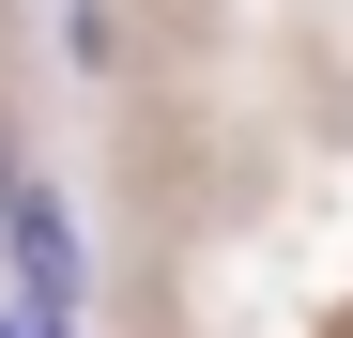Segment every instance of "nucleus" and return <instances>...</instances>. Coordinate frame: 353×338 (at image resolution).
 <instances>
[{
	"mask_svg": "<svg viewBox=\"0 0 353 338\" xmlns=\"http://www.w3.org/2000/svg\"><path fill=\"white\" fill-rule=\"evenodd\" d=\"M0 338H77V323H16V308H0Z\"/></svg>",
	"mask_w": 353,
	"mask_h": 338,
	"instance_id": "20e7f679",
	"label": "nucleus"
},
{
	"mask_svg": "<svg viewBox=\"0 0 353 338\" xmlns=\"http://www.w3.org/2000/svg\"><path fill=\"white\" fill-rule=\"evenodd\" d=\"M16 185H31V169H16V139H0V215H16Z\"/></svg>",
	"mask_w": 353,
	"mask_h": 338,
	"instance_id": "7ed1b4c3",
	"label": "nucleus"
},
{
	"mask_svg": "<svg viewBox=\"0 0 353 338\" xmlns=\"http://www.w3.org/2000/svg\"><path fill=\"white\" fill-rule=\"evenodd\" d=\"M0 261H16V323H77L92 261H77V215L46 200V185H16V215H0Z\"/></svg>",
	"mask_w": 353,
	"mask_h": 338,
	"instance_id": "f257e3e1",
	"label": "nucleus"
},
{
	"mask_svg": "<svg viewBox=\"0 0 353 338\" xmlns=\"http://www.w3.org/2000/svg\"><path fill=\"white\" fill-rule=\"evenodd\" d=\"M62 62H77V77L123 62V16H108V0H62Z\"/></svg>",
	"mask_w": 353,
	"mask_h": 338,
	"instance_id": "f03ea898",
	"label": "nucleus"
}]
</instances>
